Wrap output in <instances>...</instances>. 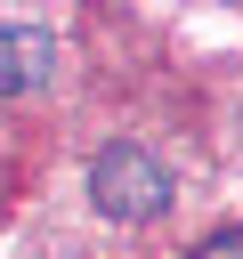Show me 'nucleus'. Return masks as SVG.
<instances>
[{"mask_svg":"<svg viewBox=\"0 0 243 259\" xmlns=\"http://www.w3.org/2000/svg\"><path fill=\"white\" fill-rule=\"evenodd\" d=\"M89 202H97L105 219H122V227L162 219V210H170V170H162V154H146V146H105V154L89 162Z\"/></svg>","mask_w":243,"mask_h":259,"instance_id":"obj_1","label":"nucleus"},{"mask_svg":"<svg viewBox=\"0 0 243 259\" xmlns=\"http://www.w3.org/2000/svg\"><path fill=\"white\" fill-rule=\"evenodd\" d=\"M49 81V32L32 24H0V97H24Z\"/></svg>","mask_w":243,"mask_h":259,"instance_id":"obj_2","label":"nucleus"},{"mask_svg":"<svg viewBox=\"0 0 243 259\" xmlns=\"http://www.w3.org/2000/svg\"><path fill=\"white\" fill-rule=\"evenodd\" d=\"M186 259H243V227H219V235H202Z\"/></svg>","mask_w":243,"mask_h":259,"instance_id":"obj_3","label":"nucleus"}]
</instances>
